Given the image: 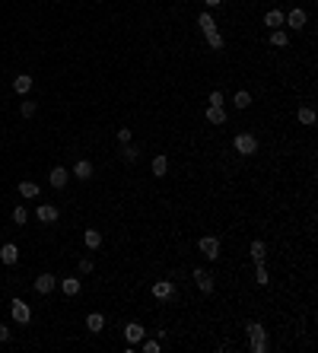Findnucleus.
I'll list each match as a JSON object with an SVG mask.
<instances>
[{"label": "nucleus", "instance_id": "1", "mask_svg": "<svg viewBox=\"0 0 318 353\" xmlns=\"http://www.w3.org/2000/svg\"><path fill=\"white\" fill-rule=\"evenodd\" d=\"M245 331H249V350L252 353H264L267 350V331H264L261 322H249Z\"/></svg>", "mask_w": 318, "mask_h": 353}, {"label": "nucleus", "instance_id": "2", "mask_svg": "<svg viewBox=\"0 0 318 353\" xmlns=\"http://www.w3.org/2000/svg\"><path fill=\"white\" fill-rule=\"evenodd\" d=\"M232 147H235L239 156H255V153H258V137L249 134V131H242V134L232 137Z\"/></svg>", "mask_w": 318, "mask_h": 353}, {"label": "nucleus", "instance_id": "3", "mask_svg": "<svg viewBox=\"0 0 318 353\" xmlns=\"http://www.w3.org/2000/svg\"><path fill=\"white\" fill-rule=\"evenodd\" d=\"M10 315H13V322L16 325H29L32 322V309H29V302L26 299H13V302H10Z\"/></svg>", "mask_w": 318, "mask_h": 353}, {"label": "nucleus", "instance_id": "4", "mask_svg": "<svg viewBox=\"0 0 318 353\" xmlns=\"http://www.w3.org/2000/svg\"><path fill=\"white\" fill-rule=\"evenodd\" d=\"M197 249H201L204 258L217 261V258H220V239H217V235H201V239H197Z\"/></svg>", "mask_w": 318, "mask_h": 353}, {"label": "nucleus", "instance_id": "5", "mask_svg": "<svg viewBox=\"0 0 318 353\" xmlns=\"http://www.w3.org/2000/svg\"><path fill=\"white\" fill-rule=\"evenodd\" d=\"M305 22H309V16H305V10H290V13H284V26H290L293 32H302Z\"/></svg>", "mask_w": 318, "mask_h": 353}, {"label": "nucleus", "instance_id": "6", "mask_svg": "<svg viewBox=\"0 0 318 353\" xmlns=\"http://www.w3.org/2000/svg\"><path fill=\"white\" fill-rule=\"evenodd\" d=\"M194 284H197V290L204 293V296H210V293H214V274H210V270H204V267H194Z\"/></svg>", "mask_w": 318, "mask_h": 353}, {"label": "nucleus", "instance_id": "7", "mask_svg": "<svg viewBox=\"0 0 318 353\" xmlns=\"http://www.w3.org/2000/svg\"><path fill=\"white\" fill-rule=\"evenodd\" d=\"M124 337H127V344H140V340L147 337V328L140 322H127L124 325Z\"/></svg>", "mask_w": 318, "mask_h": 353}, {"label": "nucleus", "instance_id": "8", "mask_svg": "<svg viewBox=\"0 0 318 353\" xmlns=\"http://www.w3.org/2000/svg\"><path fill=\"white\" fill-rule=\"evenodd\" d=\"M32 287H35V293H39V296H48V293L57 287V277H54V274H42V277H35Z\"/></svg>", "mask_w": 318, "mask_h": 353}, {"label": "nucleus", "instance_id": "9", "mask_svg": "<svg viewBox=\"0 0 318 353\" xmlns=\"http://www.w3.org/2000/svg\"><path fill=\"white\" fill-rule=\"evenodd\" d=\"M35 217H39V223H57L61 210H57L54 204H39V207H35Z\"/></svg>", "mask_w": 318, "mask_h": 353}, {"label": "nucleus", "instance_id": "10", "mask_svg": "<svg viewBox=\"0 0 318 353\" xmlns=\"http://www.w3.org/2000/svg\"><path fill=\"white\" fill-rule=\"evenodd\" d=\"M57 287H61L64 296H80V290H83L80 277H64V280H57Z\"/></svg>", "mask_w": 318, "mask_h": 353}, {"label": "nucleus", "instance_id": "11", "mask_svg": "<svg viewBox=\"0 0 318 353\" xmlns=\"http://www.w3.org/2000/svg\"><path fill=\"white\" fill-rule=\"evenodd\" d=\"M92 175H96V166H92L89 159H80L77 166H74V179H80V182H89Z\"/></svg>", "mask_w": 318, "mask_h": 353}, {"label": "nucleus", "instance_id": "12", "mask_svg": "<svg viewBox=\"0 0 318 353\" xmlns=\"http://www.w3.org/2000/svg\"><path fill=\"white\" fill-rule=\"evenodd\" d=\"M207 121L220 127V124L229 121V115H226V109H223V105H207Z\"/></svg>", "mask_w": 318, "mask_h": 353}, {"label": "nucleus", "instance_id": "13", "mask_svg": "<svg viewBox=\"0 0 318 353\" xmlns=\"http://www.w3.org/2000/svg\"><path fill=\"white\" fill-rule=\"evenodd\" d=\"M0 261H4V264H10V267H13V264H19V245L7 242L4 249H0Z\"/></svg>", "mask_w": 318, "mask_h": 353}, {"label": "nucleus", "instance_id": "14", "mask_svg": "<svg viewBox=\"0 0 318 353\" xmlns=\"http://www.w3.org/2000/svg\"><path fill=\"white\" fill-rule=\"evenodd\" d=\"M153 296H156V299L175 296V284H172V280H156V284H153Z\"/></svg>", "mask_w": 318, "mask_h": 353}, {"label": "nucleus", "instance_id": "15", "mask_svg": "<svg viewBox=\"0 0 318 353\" xmlns=\"http://www.w3.org/2000/svg\"><path fill=\"white\" fill-rule=\"evenodd\" d=\"M48 182H51V188H64V185L70 182V172H67L64 166H54L51 175H48Z\"/></svg>", "mask_w": 318, "mask_h": 353}, {"label": "nucleus", "instance_id": "16", "mask_svg": "<svg viewBox=\"0 0 318 353\" xmlns=\"http://www.w3.org/2000/svg\"><path fill=\"white\" fill-rule=\"evenodd\" d=\"M264 26L267 29H284V10H267V13H264Z\"/></svg>", "mask_w": 318, "mask_h": 353}, {"label": "nucleus", "instance_id": "17", "mask_svg": "<svg viewBox=\"0 0 318 353\" xmlns=\"http://www.w3.org/2000/svg\"><path fill=\"white\" fill-rule=\"evenodd\" d=\"M150 169H153V175H156V179H162V175L169 172V156H153V162H150Z\"/></svg>", "mask_w": 318, "mask_h": 353}, {"label": "nucleus", "instance_id": "18", "mask_svg": "<svg viewBox=\"0 0 318 353\" xmlns=\"http://www.w3.org/2000/svg\"><path fill=\"white\" fill-rule=\"evenodd\" d=\"M83 242H86V249H89V252H99L102 232H99V229H86V232H83Z\"/></svg>", "mask_w": 318, "mask_h": 353}, {"label": "nucleus", "instance_id": "19", "mask_svg": "<svg viewBox=\"0 0 318 353\" xmlns=\"http://www.w3.org/2000/svg\"><path fill=\"white\" fill-rule=\"evenodd\" d=\"M86 328H89L92 334H99L102 328H105V315H102V312H89V315H86Z\"/></svg>", "mask_w": 318, "mask_h": 353}, {"label": "nucleus", "instance_id": "20", "mask_svg": "<svg viewBox=\"0 0 318 353\" xmlns=\"http://www.w3.org/2000/svg\"><path fill=\"white\" fill-rule=\"evenodd\" d=\"M29 89H32V77H29V74H19V77L13 80V92H16V96H26Z\"/></svg>", "mask_w": 318, "mask_h": 353}, {"label": "nucleus", "instance_id": "21", "mask_svg": "<svg viewBox=\"0 0 318 353\" xmlns=\"http://www.w3.org/2000/svg\"><path fill=\"white\" fill-rule=\"evenodd\" d=\"M249 252H252V261H255V264L267 261V245H264V242H252V249H249Z\"/></svg>", "mask_w": 318, "mask_h": 353}, {"label": "nucleus", "instance_id": "22", "mask_svg": "<svg viewBox=\"0 0 318 353\" xmlns=\"http://www.w3.org/2000/svg\"><path fill=\"white\" fill-rule=\"evenodd\" d=\"M270 45H274V48H287V45H290V35L284 29H270Z\"/></svg>", "mask_w": 318, "mask_h": 353}, {"label": "nucleus", "instance_id": "23", "mask_svg": "<svg viewBox=\"0 0 318 353\" xmlns=\"http://www.w3.org/2000/svg\"><path fill=\"white\" fill-rule=\"evenodd\" d=\"M296 118H299V124L312 127V124H315V109H312V105H302V109L296 112Z\"/></svg>", "mask_w": 318, "mask_h": 353}, {"label": "nucleus", "instance_id": "24", "mask_svg": "<svg viewBox=\"0 0 318 353\" xmlns=\"http://www.w3.org/2000/svg\"><path fill=\"white\" fill-rule=\"evenodd\" d=\"M121 159H124V162H137V159H140V147H134V144H121Z\"/></svg>", "mask_w": 318, "mask_h": 353}, {"label": "nucleus", "instance_id": "25", "mask_svg": "<svg viewBox=\"0 0 318 353\" xmlns=\"http://www.w3.org/2000/svg\"><path fill=\"white\" fill-rule=\"evenodd\" d=\"M19 197H29V201H32V197H39V185H35V182H19Z\"/></svg>", "mask_w": 318, "mask_h": 353}, {"label": "nucleus", "instance_id": "26", "mask_svg": "<svg viewBox=\"0 0 318 353\" xmlns=\"http://www.w3.org/2000/svg\"><path fill=\"white\" fill-rule=\"evenodd\" d=\"M207 45H210L214 51H223V45H226V39L220 35V29H214V32H207Z\"/></svg>", "mask_w": 318, "mask_h": 353}, {"label": "nucleus", "instance_id": "27", "mask_svg": "<svg viewBox=\"0 0 318 353\" xmlns=\"http://www.w3.org/2000/svg\"><path fill=\"white\" fill-rule=\"evenodd\" d=\"M232 105H235V109H249V105H252V92L249 89H239V92H235V99H232Z\"/></svg>", "mask_w": 318, "mask_h": 353}, {"label": "nucleus", "instance_id": "28", "mask_svg": "<svg viewBox=\"0 0 318 353\" xmlns=\"http://www.w3.org/2000/svg\"><path fill=\"white\" fill-rule=\"evenodd\" d=\"M197 26H201V32L207 35V32H214V29H217V19L210 16V13H201V16H197Z\"/></svg>", "mask_w": 318, "mask_h": 353}, {"label": "nucleus", "instance_id": "29", "mask_svg": "<svg viewBox=\"0 0 318 353\" xmlns=\"http://www.w3.org/2000/svg\"><path fill=\"white\" fill-rule=\"evenodd\" d=\"M255 284H258V287H267V284H270V274H267V267H264V261H261V264H258V267H255Z\"/></svg>", "mask_w": 318, "mask_h": 353}, {"label": "nucleus", "instance_id": "30", "mask_svg": "<svg viewBox=\"0 0 318 353\" xmlns=\"http://www.w3.org/2000/svg\"><path fill=\"white\" fill-rule=\"evenodd\" d=\"M35 112H39V105H35V102H19V115L22 118H32Z\"/></svg>", "mask_w": 318, "mask_h": 353}, {"label": "nucleus", "instance_id": "31", "mask_svg": "<svg viewBox=\"0 0 318 353\" xmlns=\"http://www.w3.org/2000/svg\"><path fill=\"white\" fill-rule=\"evenodd\" d=\"M26 220H29V214H26V207L19 204V207L13 210V223H16V226H26Z\"/></svg>", "mask_w": 318, "mask_h": 353}, {"label": "nucleus", "instance_id": "32", "mask_svg": "<svg viewBox=\"0 0 318 353\" xmlns=\"http://www.w3.org/2000/svg\"><path fill=\"white\" fill-rule=\"evenodd\" d=\"M80 274H92V270H96V261H92V258H80Z\"/></svg>", "mask_w": 318, "mask_h": 353}, {"label": "nucleus", "instance_id": "33", "mask_svg": "<svg viewBox=\"0 0 318 353\" xmlns=\"http://www.w3.org/2000/svg\"><path fill=\"white\" fill-rule=\"evenodd\" d=\"M140 344H144V353H159V350H162V347H159V340H150V337H144Z\"/></svg>", "mask_w": 318, "mask_h": 353}, {"label": "nucleus", "instance_id": "34", "mask_svg": "<svg viewBox=\"0 0 318 353\" xmlns=\"http://www.w3.org/2000/svg\"><path fill=\"white\" fill-rule=\"evenodd\" d=\"M134 134H131V127H118V144H131Z\"/></svg>", "mask_w": 318, "mask_h": 353}, {"label": "nucleus", "instance_id": "35", "mask_svg": "<svg viewBox=\"0 0 318 353\" xmlns=\"http://www.w3.org/2000/svg\"><path fill=\"white\" fill-rule=\"evenodd\" d=\"M210 105H223V92L220 89H214V92H210V99H207Z\"/></svg>", "mask_w": 318, "mask_h": 353}, {"label": "nucleus", "instance_id": "36", "mask_svg": "<svg viewBox=\"0 0 318 353\" xmlns=\"http://www.w3.org/2000/svg\"><path fill=\"white\" fill-rule=\"evenodd\" d=\"M7 340H10V328L0 325V344H7Z\"/></svg>", "mask_w": 318, "mask_h": 353}, {"label": "nucleus", "instance_id": "37", "mask_svg": "<svg viewBox=\"0 0 318 353\" xmlns=\"http://www.w3.org/2000/svg\"><path fill=\"white\" fill-rule=\"evenodd\" d=\"M207 7H223V0H204Z\"/></svg>", "mask_w": 318, "mask_h": 353}]
</instances>
